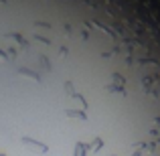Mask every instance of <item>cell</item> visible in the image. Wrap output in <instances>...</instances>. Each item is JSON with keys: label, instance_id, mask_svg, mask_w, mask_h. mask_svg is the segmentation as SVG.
Listing matches in <instances>:
<instances>
[{"label": "cell", "instance_id": "6da1fadb", "mask_svg": "<svg viewBox=\"0 0 160 156\" xmlns=\"http://www.w3.org/2000/svg\"><path fill=\"white\" fill-rule=\"evenodd\" d=\"M0 156H6V154H4V152H0Z\"/></svg>", "mask_w": 160, "mask_h": 156}]
</instances>
